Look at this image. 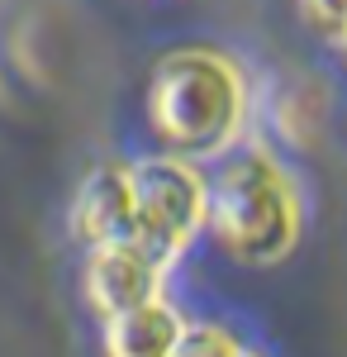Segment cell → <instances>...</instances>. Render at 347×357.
Returning a JSON list of instances; mask_svg holds the SVG:
<instances>
[{
	"label": "cell",
	"mask_w": 347,
	"mask_h": 357,
	"mask_svg": "<svg viewBox=\"0 0 347 357\" xmlns=\"http://www.w3.org/2000/svg\"><path fill=\"white\" fill-rule=\"evenodd\" d=\"M247 86L238 62L210 48H176L153 67L148 82V124L167 153L200 162L219 158L242 129Z\"/></svg>",
	"instance_id": "cell-1"
},
{
	"label": "cell",
	"mask_w": 347,
	"mask_h": 357,
	"mask_svg": "<svg viewBox=\"0 0 347 357\" xmlns=\"http://www.w3.org/2000/svg\"><path fill=\"white\" fill-rule=\"evenodd\" d=\"M205 224L229 257L267 267L300 243V195L262 148H242L205 181Z\"/></svg>",
	"instance_id": "cell-2"
},
{
	"label": "cell",
	"mask_w": 347,
	"mask_h": 357,
	"mask_svg": "<svg viewBox=\"0 0 347 357\" xmlns=\"http://www.w3.org/2000/svg\"><path fill=\"white\" fill-rule=\"evenodd\" d=\"M129 186H134V243L162 267H171L205 224V176L195 172V162L167 153L129 167Z\"/></svg>",
	"instance_id": "cell-3"
},
{
	"label": "cell",
	"mask_w": 347,
	"mask_h": 357,
	"mask_svg": "<svg viewBox=\"0 0 347 357\" xmlns=\"http://www.w3.org/2000/svg\"><path fill=\"white\" fill-rule=\"evenodd\" d=\"M162 267L157 257H148L134 238H114V243H95L86 257V272H81V291L91 310L109 319L119 310H134V305L162 296Z\"/></svg>",
	"instance_id": "cell-4"
},
{
	"label": "cell",
	"mask_w": 347,
	"mask_h": 357,
	"mask_svg": "<svg viewBox=\"0 0 347 357\" xmlns=\"http://www.w3.org/2000/svg\"><path fill=\"white\" fill-rule=\"evenodd\" d=\"M72 234L86 248L114 243V238H134V186H129V167L105 162L81 181L72 200Z\"/></svg>",
	"instance_id": "cell-5"
},
{
	"label": "cell",
	"mask_w": 347,
	"mask_h": 357,
	"mask_svg": "<svg viewBox=\"0 0 347 357\" xmlns=\"http://www.w3.org/2000/svg\"><path fill=\"white\" fill-rule=\"evenodd\" d=\"M181 329L186 319L162 296H153L105 319V357H171L181 343Z\"/></svg>",
	"instance_id": "cell-6"
},
{
	"label": "cell",
	"mask_w": 347,
	"mask_h": 357,
	"mask_svg": "<svg viewBox=\"0 0 347 357\" xmlns=\"http://www.w3.org/2000/svg\"><path fill=\"white\" fill-rule=\"evenodd\" d=\"M171 357H252L233 333H224L219 324H186L181 343Z\"/></svg>",
	"instance_id": "cell-7"
},
{
	"label": "cell",
	"mask_w": 347,
	"mask_h": 357,
	"mask_svg": "<svg viewBox=\"0 0 347 357\" xmlns=\"http://www.w3.org/2000/svg\"><path fill=\"white\" fill-rule=\"evenodd\" d=\"M300 20L323 33L328 43H338L347 29V0H300Z\"/></svg>",
	"instance_id": "cell-8"
}]
</instances>
